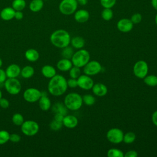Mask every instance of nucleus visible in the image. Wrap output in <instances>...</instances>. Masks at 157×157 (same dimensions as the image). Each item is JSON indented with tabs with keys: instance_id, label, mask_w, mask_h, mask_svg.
I'll list each match as a JSON object with an SVG mask.
<instances>
[{
	"instance_id": "20",
	"label": "nucleus",
	"mask_w": 157,
	"mask_h": 157,
	"mask_svg": "<svg viewBox=\"0 0 157 157\" xmlns=\"http://www.w3.org/2000/svg\"><path fill=\"white\" fill-rule=\"evenodd\" d=\"M72 66L73 64L71 59L63 58L59 60L56 63L57 69L62 72L69 71Z\"/></svg>"
},
{
	"instance_id": "28",
	"label": "nucleus",
	"mask_w": 157,
	"mask_h": 157,
	"mask_svg": "<svg viewBox=\"0 0 157 157\" xmlns=\"http://www.w3.org/2000/svg\"><path fill=\"white\" fill-rule=\"evenodd\" d=\"M25 0H13L12 2V7L15 11H22L26 7Z\"/></svg>"
},
{
	"instance_id": "26",
	"label": "nucleus",
	"mask_w": 157,
	"mask_h": 157,
	"mask_svg": "<svg viewBox=\"0 0 157 157\" xmlns=\"http://www.w3.org/2000/svg\"><path fill=\"white\" fill-rule=\"evenodd\" d=\"M67 109L62 102H56L52 106V110L55 113H61L66 115L67 112Z\"/></svg>"
},
{
	"instance_id": "42",
	"label": "nucleus",
	"mask_w": 157,
	"mask_h": 157,
	"mask_svg": "<svg viewBox=\"0 0 157 157\" xmlns=\"http://www.w3.org/2000/svg\"><path fill=\"white\" fill-rule=\"evenodd\" d=\"M10 102L8 99L4 98H1L0 99V107L2 109H7L9 107Z\"/></svg>"
},
{
	"instance_id": "25",
	"label": "nucleus",
	"mask_w": 157,
	"mask_h": 157,
	"mask_svg": "<svg viewBox=\"0 0 157 157\" xmlns=\"http://www.w3.org/2000/svg\"><path fill=\"white\" fill-rule=\"evenodd\" d=\"M34 69L33 66L27 65L21 69L20 75L24 78H29L34 74Z\"/></svg>"
},
{
	"instance_id": "21",
	"label": "nucleus",
	"mask_w": 157,
	"mask_h": 157,
	"mask_svg": "<svg viewBox=\"0 0 157 157\" xmlns=\"http://www.w3.org/2000/svg\"><path fill=\"white\" fill-rule=\"evenodd\" d=\"M41 73L45 78H51L56 74V71L53 66L46 64L42 67Z\"/></svg>"
},
{
	"instance_id": "44",
	"label": "nucleus",
	"mask_w": 157,
	"mask_h": 157,
	"mask_svg": "<svg viewBox=\"0 0 157 157\" xmlns=\"http://www.w3.org/2000/svg\"><path fill=\"white\" fill-rule=\"evenodd\" d=\"M137 156H138V153L134 150H129L126 151L124 155V156L125 157H137Z\"/></svg>"
},
{
	"instance_id": "37",
	"label": "nucleus",
	"mask_w": 157,
	"mask_h": 157,
	"mask_svg": "<svg viewBox=\"0 0 157 157\" xmlns=\"http://www.w3.org/2000/svg\"><path fill=\"white\" fill-rule=\"evenodd\" d=\"M50 128L53 131H58L61 129L62 126H63V122L53 119L49 124Z\"/></svg>"
},
{
	"instance_id": "4",
	"label": "nucleus",
	"mask_w": 157,
	"mask_h": 157,
	"mask_svg": "<svg viewBox=\"0 0 157 157\" xmlns=\"http://www.w3.org/2000/svg\"><path fill=\"white\" fill-rule=\"evenodd\" d=\"M90 54L89 52L85 49H78L76 52L74 53L71 60L73 66L80 68L83 67L86 64L90 61Z\"/></svg>"
},
{
	"instance_id": "16",
	"label": "nucleus",
	"mask_w": 157,
	"mask_h": 157,
	"mask_svg": "<svg viewBox=\"0 0 157 157\" xmlns=\"http://www.w3.org/2000/svg\"><path fill=\"white\" fill-rule=\"evenodd\" d=\"M92 92L93 94L98 97H102L106 95L108 91L107 86L102 83H94L92 88Z\"/></svg>"
},
{
	"instance_id": "46",
	"label": "nucleus",
	"mask_w": 157,
	"mask_h": 157,
	"mask_svg": "<svg viewBox=\"0 0 157 157\" xmlns=\"http://www.w3.org/2000/svg\"><path fill=\"white\" fill-rule=\"evenodd\" d=\"M151 121L154 125L157 126V110H155L151 115Z\"/></svg>"
},
{
	"instance_id": "40",
	"label": "nucleus",
	"mask_w": 157,
	"mask_h": 157,
	"mask_svg": "<svg viewBox=\"0 0 157 157\" xmlns=\"http://www.w3.org/2000/svg\"><path fill=\"white\" fill-rule=\"evenodd\" d=\"M21 140V136L16 133L10 134L9 140L13 143H18Z\"/></svg>"
},
{
	"instance_id": "18",
	"label": "nucleus",
	"mask_w": 157,
	"mask_h": 157,
	"mask_svg": "<svg viewBox=\"0 0 157 157\" xmlns=\"http://www.w3.org/2000/svg\"><path fill=\"white\" fill-rule=\"evenodd\" d=\"M5 71L7 78H17L20 75L21 68L17 64H11L7 67Z\"/></svg>"
},
{
	"instance_id": "45",
	"label": "nucleus",
	"mask_w": 157,
	"mask_h": 157,
	"mask_svg": "<svg viewBox=\"0 0 157 157\" xmlns=\"http://www.w3.org/2000/svg\"><path fill=\"white\" fill-rule=\"evenodd\" d=\"M24 14L22 11H15L14 18L17 20H21L23 18Z\"/></svg>"
},
{
	"instance_id": "49",
	"label": "nucleus",
	"mask_w": 157,
	"mask_h": 157,
	"mask_svg": "<svg viewBox=\"0 0 157 157\" xmlns=\"http://www.w3.org/2000/svg\"><path fill=\"white\" fill-rule=\"evenodd\" d=\"M78 4L81 6H85L88 3V0H77Z\"/></svg>"
},
{
	"instance_id": "1",
	"label": "nucleus",
	"mask_w": 157,
	"mask_h": 157,
	"mask_svg": "<svg viewBox=\"0 0 157 157\" xmlns=\"http://www.w3.org/2000/svg\"><path fill=\"white\" fill-rule=\"evenodd\" d=\"M47 88L50 94L54 96H60L65 93L68 88L67 80L64 76L56 74L50 78Z\"/></svg>"
},
{
	"instance_id": "32",
	"label": "nucleus",
	"mask_w": 157,
	"mask_h": 157,
	"mask_svg": "<svg viewBox=\"0 0 157 157\" xmlns=\"http://www.w3.org/2000/svg\"><path fill=\"white\" fill-rule=\"evenodd\" d=\"M24 121L25 120L23 116L20 113H14L12 117V121L13 124L18 126H21Z\"/></svg>"
},
{
	"instance_id": "43",
	"label": "nucleus",
	"mask_w": 157,
	"mask_h": 157,
	"mask_svg": "<svg viewBox=\"0 0 157 157\" xmlns=\"http://www.w3.org/2000/svg\"><path fill=\"white\" fill-rule=\"evenodd\" d=\"M7 78L6 71L1 69V67L0 68V83H4V82L6 81V80Z\"/></svg>"
},
{
	"instance_id": "3",
	"label": "nucleus",
	"mask_w": 157,
	"mask_h": 157,
	"mask_svg": "<svg viewBox=\"0 0 157 157\" xmlns=\"http://www.w3.org/2000/svg\"><path fill=\"white\" fill-rule=\"evenodd\" d=\"M64 104L68 110L72 111L77 110L82 106V96L77 93H69L64 99Z\"/></svg>"
},
{
	"instance_id": "17",
	"label": "nucleus",
	"mask_w": 157,
	"mask_h": 157,
	"mask_svg": "<svg viewBox=\"0 0 157 157\" xmlns=\"http://www.w3.org/2000/svg\"><path fill=\"white\" fill-rule=\"evenodd\" d=\"M38 103L40 109L43 111L48 110L52 106L51 100L45 92H42V95L38 101Z\"/></svg>"
},
{
	"instance_id": "22",
	"label": "nucleus",
	"mask_w": 157,
	"mask_h": 157,
	"mask_svg": "<svg viewBox=\"0 0 157 157\" xmlns=\"http://www.w3.org/2000/svg\"><path fill=\"white\" fill-rule=\"evenodd\" d=\"M26 59L29 62H36L40 57L39 52L34 48H29L25 53Z\"/></svg>"
},
{
	"instance_id": "11",
	"label": "nucleus",
	"mask_w": 157,
	"mask_h": 157,
	"mask_svg": "<svg viewBox=\"0 0 157 157\" xmlns=\"http://www.w3.org/2000/svg\"><path fill=\"white\" fill-rule=\"evenodd\" d=\"M102 70L101 63L97 61H89L83 67V73L86 75L93 76L98 74Z\"/></svg>"
},
{
	"instance_id": "5",
	"label": "nucleus",
	"mask_w": 157,
	"mask_h": 157,
	"mask_svg": "<svg viewBox=\"0 0 157 157\" xmlns=\"http://www.w3.org/2000/svg\"><path fill=\"white\" fill-rule=\"evenodd\" d=\"M78 3L77 0H62L58 6L59 12L64 15L74 14L77 10Z\"/></svg>"
},
{
	"instance_id": "29",
	"label": "nucleus",
	"mask_w": 157,
	"mask_h": 157,
	"mask_svg": "<svg viewBox=\"0 0 157 157\" xmlns=\"http://www.w3.org/2000/svg\"><path fill=\"white\" fill-rule=\"evenodd\" d=\"M102 18L105 21H110L113 17V12L111 8H104L101 13Z\"/></svg>"
},
{
	"instance_id": "39",
	"label": "nucleus",
	"mask_w": 157,
	"mask_h": 157,
	"mask_svg": "<svg viewBox=\"0 0 157 157\" xmlns=\"http://www.w3.org/2000/svg\"><path fill=\"white\" fill-rule=\"evenodd\" d=\"M130 20H131V21L134 25L139 24V23L141 22L142 20V16L140 13H134L131 17Z\"/></svg>"
},
{
	"instance_id": "23",
	"label": "nucleus",
	"mask_w": 157,
	"mask_h": 157,
	"mask_svg": "<svg viewBox=\"0 0 157 157\" xmlns=\"http://www.w3.org/2000/svg\"><path fill=\"white\" fill-rule=\"evenodd\" d=\"M44 6L43 0H32L29 5L30 10L33 12H38L42 9Z\"/></svg>"
},
{
	"instance_id": "13",
	"label": "nucleus",
	"mask_w": 157,
	"mask_h": 157,
	"mask_svg": "<svg viewBox=\"0 0 157 157\" xmlns=\"http://www.w3.org/2000/svg\"><path fill=\"white\" fill-rule=\"evenodd\" d=\"M134 26V24L130 18H123L119 20L117 23V28L120 32L128 33L130 32Z\"/></svg>"
},
{
	"instance_id": "7",
	"label": "nucleus",
	"mask_w": 157,
	"mask_h": 157,
	"mask_svg": "<svg viewBox=\"0 0 157 157\" xmlns=\"http://www.w3.org/2000/svg\"><path fill=\"white\" fill-rule=\"evenodd\" d=\"M21 131L25 136H33L39 132V125L34 120H26L21 125Z\"/></svg>"
},
{
	"instance_id": "33",
	"label": "nucleus",
	"mask_w": 157,
	"mask_h": 157,
	"mask_svg": "<svg viewBox=\"0 0 157 157\" xmlns=\"http://www.w3.org/2000/svg\"><path fill=\"white\" fill-rule=\"evenodd\" d=\"M82 101H83V103L85 104V105L91 106L94 104L96 102V98L94 96L91 94H86L82 96Z\"/></svg>"
},
{
	"instance_id": "48",
	"label": "nucleus",
	"mask_w": 157,
	"mask_h": 157,
	"mask_svg": "<svg viewBox=\"0 0 157 157\" xmlns=\"http://www.w3.org/2000/svg\"><path fill=\"white\" fill-rule=\"evenodd\" d=\"M151 4L153 8L157 10V0H151Z\"/></svg>"
},
{
	"instance_id": "51",
	"label": "nucleus",
	"mask_w": 157,
	"mask_h": 157,
	"mask_svg": "<svg viewBox=\"0 0 157 157\" xmlns=\"http://www.w3.org/2000/svg\"><path fill=\"white\" fill-rule=\"evenodd\" d=\"M2 59L0 58V68L2 67Z\"/></svg>"
},
{
	"instance_id": "35",
	"label": "nucleus",
	"mask_w": 157,
	"mask_h": 157,
	"mask_svg": "<svg viewBox=\"0 0 157 157\" xmlns=\"http://www.w3.org/2000/svg\"><path fill=\"white\" fill-rule=\"evenodd\" d=\"M69 74L71 78L77 79L81 75L80 68L78 67L73 66L69 71Z\"/></svg>"
},
{
	"instance_id": "50",
	"label": "nucleus",
	"mask_w": 157,
	"mask_h": 157,
	"mask_svg": "<svg viewBox=\"0 0 157 157\" xmlns=\"http://www.w3.org/2000/svg\"><path fill=\"white\" fill-rule=\"evenodd\" d=\"M155 23H156V25L157 26V13L156 14V15L155 17Z\"/></svg>"
},
{
	"instance_id": "8",
	"label": "nucleus",
	"mask_w": 157,
	"mask_h": 157,
	"mask_svg": "<svg viewBox=\"0 0 157 157\" xmlns=\"http://www.w3.org/2000/svg\"><path fill=\"white\" fill-rule=\"evenodd\" d=\"M124 133L121 129L118 128H112L106 133L107 139L112 144H119L123 142Z\"/></svg>"
},
{
	"instance_id": "41",
	"label": "nucleus",
	"mask_w": 157,
	"mask_h": 157,
	"mask_svg": "<svg viewBox=\"0 0 157 157\" xmlns=\"http://www.w3.org/2000/svg\"><path fill=\"white\" fill-rule=\"evenodd\" d=\"M67 86L74 88L78 86L77 85V80L76 78H70L69 79L67 80Z\"/></svg>"
},
{
	"instance_id": "36",
	"label": "nucleus",
	"mask_w": 157,
	"mask_h": 157,
	"mask_svg": "<svg viewBox=\"0 0 157 157\" xmlns=\"http://www.w3.org/2000/svg\"><path fill=\"white\" fill-rule=\"evenodd\" d=\"M10 133L6 130H0V145H4L9 140Z\"/></svg>"
},
{
	"instance_id": "24",
	"label": "nucleus",
	"mask_w": 157,
	"mask_h": 157,
	"mask_svg": "<svg viewBox=\"0 0 157 157\" xmlns=\"http://www.w3.org/2000/svg\"><path fill=\"white\" fill-rule=\"evenodd\" d=\"M71 45L73 48L76 49H81L85 46V40L80 36H75L71 39Z\"/></svg>"
},
{
	"instance_id": "47",
	"label": "nucleus",
	"mask_w": 157,
	"mask_h": 157,
	"mask_svg": "<svg viewBox=\"0 0 157 157\" xmlns=\"http://www.w3.org/2000/svg\"><path fill=\"white\" fill-rule=\"evenodd\" d=\"M64 116V115H62V114H61V113H55L54 118H53V119L63 122V120Z\"/></svg>"
},
{
	"instance_id": "14",
	"label": "nucleus",
	"mask_w": 157,
	"mask_h": 157,
	"mask_svg": "<svg viewBox=\"0 0 157 157\" xmlns=\"http://www.w3.org/2000/svg\"><path fill=\"white\" fill-rule=\"evenodd\" d=\"M74 18L77 22L79 23H83L89 20L90 13L87 10L80 9L74 12Z\"/></svg>"
},
{
	"instance_id": "10",
	"label": "nucleus",
	"mask_w": 157,
	"mask_h": 157,
	"mask_svg": "<svg viewBox=\"0 0 157 157\" xmlns=\"http://www.w3.org/2000/svg\"><path fill=\"white\" fill-rule=\"evenodd\" d=\"M42 95V92L36 88H28L26 89L23 94L25 101L29 103L36 102L39 101Z\"/></svg>"
},
{
	"instance_id": "2",
	"label": "nucleus",
	"mask_w": 157,
	"mask_h": 157,
	"mask_svg": "<svg viewBox=\"0 0 157 157\" xmlns=\"http://www.w3.org/2000/svg\"><path fill=\"white\" fill-rule=\"evenodd\" d=\"M71 36L65 29H59L53 31L50 37L52 44L59 48H63L70 44Z\"/></svg>"
},
{
	"instance_id": "19",
	"label": "nucleus",
	"mask_w": 157,
	"mask_h": 157,
	"mask_svg": "<svg viewBox=\"0 0 157 157\" xmlns=\"http://www.w3.org/2000/svg\"><path fill=\"white\" fill-rule=\"evenodd\" d=\"M15 10L12 7H6L0 12V17L4 21H9L14 18Z\"/></svg>"
},
{
	"instance_id": "9",
	"label": "nucleus",
	"mask_w": 157,
	"mask_h": 157,
	"mask_svg": "<svg viewBox=\"0 0 157 157\" xmlns=\"http://www.w3.org/2000/svg\"><path fill=\"white\" fill-rule=\"evenodd\" d=\"M134 75L139 78H144L148 72V65L144 60L137 61L132 68Z\"/></svg>"
},
{
	"instance_id": "12",
	"label": "nucleus",
	"mask_w": 157,
	"mask_h": 157,
	"mask_svg": "<svg viewBox=\"0 0 157 157\" xmlns=\"http://www.w3.org/2000/svg\"><path fill=\"white\" fill-rule=\"evenodd\" d=\"M77 85L79 88L84 90H91L93 85L94 81L91 78L90 75L86 74H81L77 78Z\"/></svg>"
},
{
	"instance_id": "30",
	"label": "nucleus",
	"mask_w": 157,
	"mask_h": 157,
	"mask_svg": "<svg viewBox=\"0 0 157 157\" xmlns=\"http://www.w3.org/2000/svg\"><path fill=\"white\" fill-rule=\"evenodd\" d=\"M124 153L122 150L115 148H110L107 152L108 157H124Z\"/></svg>"
},
{
	"instance_id": "34",
	"label": "nucleus",
	"mask_w": 157,
	"mask_h": 157,
	"mask_svg": "<svg viewBox=\"0 0 157 157\" xmlns=\"http://www.w3.org/2000/svg\"><path fill=\"white\" fill-rule=\"evenodd\" d=\"M73 54H74V51H73V49L71 47H69L68 45V46L62 48L61 56L63 58H66V59H71Z\"/></svg>"
},
{
	"instance_id": "27",
	"label": "nucleus",
	"mask_w": 157,
	"mask_h": 157,
	"mask_svg": "<svg viewBox=\"0 0 157 157\" xmlns=\"http://www.w3.org/2000/svg\"><path fill=\"white\" fill-rule=\"evenodd\" d=\"M143 79L145 84L149 86H157V76L155 75H147Z\"/></svg>"
},
{
	"instance_id": "38",
	"label": "nucleus",
	"mask_w": 157,
	"mask_h": 157,
	"mask_svg": "<svg viewBox=\"0 0 157 157\" xmlns=\"http://www.w3.org/2000/svg\"><path fill=\"white\" fill-rule=\"evenodd\" d=\"M117 0H100V4L103 8H112L116 4Z\"/></svg>"
},
{
	"instance_id": "6",
	"label": "nucleus",
	"mask_w": 157,
	"mask_h": 157,
	"mask_svg": "<svg viewBox=\"0 0 157 157\" xmlns=\"http://www.w3.org/2000/svg\"><path fill=\"white\" fill-rule=\"evenodd\" d=\"M7 92L11 95H17L21 90L20 82L17 78H7L4 83Z\"/></svg>"
},
{
	"instance_id": "31",
	"label": "nucleus",
	"mask_w": 157,
	"mask_h": 157,
	"mask_svg": "<svg viewBox=\"0 0 157 157\" xmlns=\"http://www.w3.org/2000/svg\"><path fill=\"white\" fill-rule=\"evenodd\" d=\"M136 138V136L134 132L132 131L127 132L126 134H124L123 142H124L125 144H130L133 143L135 141Z\"/></svg>"
},
{
	"instance_id": "52",
	"label": "nucleus",
	"mask_w": 157,
	"mask_h": 157,
	"mask_svg": "<svg viewBox=\"0 0 157 157\" xmlns=\"http://www.w3.org/2000/svg\"><path fill=\"white\" fill-rule=\"evenodd\" d=\"M2 97V91H1V90H0V99H1Z\"/></svg>"
},
{
	"instance_id": "15",
	"label": "nucleus",
	"mask_w": 157,
	"mask_h": 157,
	"mask_svg": "<svg viewBox=\"0 0 157 157\" xmlns=\"http://www.w3.org/2000/svg\"><path fill=\"white\" fill-rule=\"evenodd\" d=\"M78 123L77 118L73 115H66L63 120V124L69 129L75 128Z\"/></svg>"
}]
</instances>
